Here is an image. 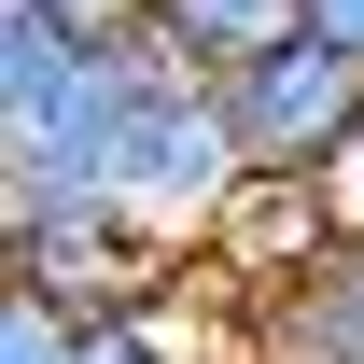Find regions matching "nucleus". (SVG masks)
<instances>
[{
	"mask_svg": "<svg viewBox=\"0 0 364 364\" xmlns=\"http://www.w3.org/2000/svg\"><path fill=\"white\" fill-rule=\"evenodd\" d=\"M252 364H364V238H336L280 309H252Z\"/></svg>",
	"mask_w": 364,
	"mask_h": 364,
	"instance_id": "6",
	"label": "nucleus"
},
{
	"mask_svg": "<svg viewBox=\"0 0 364 364\" xmlns=\"http://www.w3.org/2000/svg\"><path fill=\"white\" fill-rule=\"evenodd\" d=\"M98 196L196 267V252L225 238V210L252 196V154H238V127H225V85H196V70H168V56L140 43L127 112H112V154H98Z\"/></svg>",
	"mask_w": 364,
	"mask_h": 364,
	"instance_id": "1",
	"label": "nucleus"
},
{
	"mask_svg": "<svg viewBox=\"0 0 364 364\" xmlns=\"http://www.w3.org/2000/svg\"><path fill=\"white\" fill-rule=\"evenodd\" d=\"M225 127H238V154H252V182H322L364 140V56L322 43V28L280 43V56H252L225 85Z\"/></svg>",
	"mask_w": 364,
	"mask_h": 364,
	"instance_id": "2",
	"label": "nucleus"
},
{
	"mask_svg": "<svg viewBox=\"0 0 364 364\" xmlns=\"http://www.w3.org/2000/svg\"><path fill=\"white\" fill-rule=\"evenodd\" d=\"M70 350H85V322L43 280H0V364H70Z\"/></svg>",
	"mask_w": 364,
	"mask_h": 364,
	"instance_id": "7",
	"label": "nucleus"
},
{
	"mask_svg": "<svg viewBox=\"0 0 364 364\" xmlns=\"http://www.w3.org/2000/svg\"><path fill=\"white\" fill-rule=\"evenodd\" d=\"M309 28H322V43H350V56H364V0H309Z\"/></svg>",
	"mask_w": 364,
	"mask_h": 364,
	"instance_id": "8",
	"label": "nucleus"
},
{
	"mask_svg": "<svg viewBox=\"0 0 364 364\" xmlns=\"http://www.w3.org/2000/svg\"><path fill=\"white\" fill-rule=\"evenodd\" d=\"M56 14H85V28H127V14H140V0H56Z\"/></svg>",
	"mask_w": 364,
	"mask_h": 364,
	"instance_id": "9",
	"label": "nucleus"
},
{
	"mask_svg": "<svg viewBox=\"0 0 364 364\" xmlns=\"http://www.w3.org/2000/svg\"><path fill=\"white\" fill-rule=\"evenodd\" d=\"M336 238H350V225H336V196H322V182H252V196L225 210V238H210L196 267L225 280L238 309H280V294H294V280H309Z\"/></svg>",
	"mask_w": 364,
	"mask_h": 364,
	"instance_id": "4",
	"label": "nucleus"
},
{
	"mask_svg": "<svg viewBox=\"0 0 364 364\" xmlns=\"http://www.w3.org/2000/svg\"><path fill=\"white\" fill-rule=\"evenodd\" d=\"M14 225V252H0V280H43L70 322H98V309H140V294H168L182 280V252L154 225H127L112 196H28V210H0Z\"/></svg>",
	"mask_w": 364,
	"mask_h": 364,
	"instance_id": "3",
	"label": "nucleus"
},
{
	"mask_svg": "<svg viewBox=\"0 0 364 364\" xmlns=\"http://www.w3.org/2000/svg\"><path fill=\"white\" fill-rule=\"evenodd\" d=\"M127 28L168 56V70H196V85H238L252 56L309 43V0H140Z\"/></svg>",
	"mask_w": 364,
	"mask_h": 364,
	"instance_id": "5",
	"label": "nucleus"
}]
</instances>
